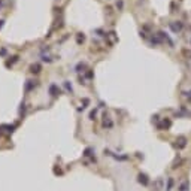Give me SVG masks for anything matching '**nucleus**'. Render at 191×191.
<instances>
[{"label": "nucleus", "instance_id": "f257e3e1", "mask_svg": "<svg viewBox=\"0 0 191 191\" xmlns=\"http://www.w3.org/2000/svg\"><path fill=\"white\" fill-rule=\"evenodd\" d=\"M187 187H188V184H187V182H184V184L179 187V191H187Z\"/></svg>", "mask_w": 191, "mask_h": 191}, {"label": "nucleus", "instance_id": "f03ea898", "mask_svg": "<svg viewBox=\"0 0 191 191\" xmlns=\"http://www.w3.org/2000/svg\"><path fill=\"white\" fill-rule=\"evenodd\" d=\"M139 181H140V182L143 181V184H148V181H146V176H145V175H143V176L140 175V176H139Z\"/></svg>", "mask_w": 191, "mask_h": 191}]
</instances>
